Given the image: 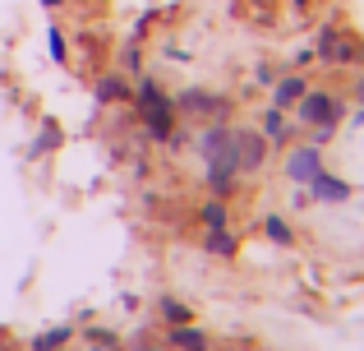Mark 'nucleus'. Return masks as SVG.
Here are the masks:
<instances>
[{"label": "nucleus", "mask_w": 364, "mask_h": 351, "mask_svg": "<svg viewBox=\"0 0 364 351\" xmlns=\"http://www.w3.org/2000/svg\"><path fill=\"white\" fill-rule=\"evenodd\" d=\"M60 125H55V120H42V135H37V144L28 148V157H42V153H51V148H60Z\"/></svg>", "instance_id": "obj_16"}, {"label": "nucleus", "mask_w": 364, "mask_h": 351, "mask_svg": "<svg viewBox=\"0 0 364 351\" xmlns=\"http://www.w3.org/2000/svg\"><path fill=\"white\" fill-rule=\"evenodd\" d=\"M254 5H267V0H254Z\"/></svg>", "instance_id": "obj_26"}, {"label": "nucleus", "mask_w": 364, "mask_h": 351, "mask_svg": "<svg viewBox=\"0 0 364 351\" xmlns=\"http://www.w3.org/2000/svg\"><path fill=\"white\" fill-rule=\"evenodd\" d=\"M65 5V0H42V9H60Z\"/></svg>", "instance_id": "obj_23"}, {"label": "nucleus", "mask_w": 364, "mask_h": 351, "mask_svg": "<svg viewBox=\"0 0 364 351\" xmlns=\"http://www.w3.org/2000/svg\"><path fill=\"white\" fill-rule=\"evenodd\" d=\"M129 83H124V74H102L97 79V102H124L129 98Z\"/></svg>", "instance_id": "obj_13"}, {"label": "nucleus", "mask_w": 364, "mask_h": 351, "mask_svg": "<svg viewBox=\"0 0 364 351\" xmlns=\"http://www.w3.org/2000/svg\"><path fill=\"white\" fill-rule=\"evenodd\" d=\"M198 217H203V226H226V204L222 199H208V204L198 208Z\"/></svg>", "instance_id": "obj_18"}, {"label": "nucleus", "mask_w": 364, "mask_h": 351, "mask_svg": "<svg viewBox=\"0 0 364 351\" xmlns=\"http://www.w3.org/2000/svg\"><path fill=\"white\" fill-rule=\"evenodd\" d=\"M203 250H208V254H217V259H235V254H240V236H235L231 226H208Z\"/></svg>", "instance_id": "obj_9"}, {"label": "nucleus", "mask_w": 364, "mask_h": 351, "mask_svg": "<svg viewBox=\"0 0 364 351\" xmlns=\"http://www.w3.org/2000/svg\"><path fill=\"white\" fill-rule=\"evenodd\" d=\"M70 337H74L70 324H55V328H46V333H37L33 342H28V351H65V347H70Z\"/></svg>", "instance_id": "obj_12"}, {"label": "nucleus", "mask_w": 364, "mask_h": 351, "mask_svg": "<svg viewBox=\"0 0 364 351\" xmlns=\"http://www.w3.org/2000/svg\"><path fill=\"white\" fill-rule=\"evenodd\" d=\"M355 98L364 102V74H360V79H355Z\"/></svg>", "instance_id": "obj_22"}, {"label": "nucleus", "mask_w": 364, "mask_h": 351, "mask_svg": "<svg viewBox=\"0 0 364 351\" xmlns=\"http://www.w3.org/2000/svg\"><path fill=\"white\" fill-rule=\"evenodd\" d=\"M166 347L176 351H208V333L194 324H166Z\"/></svg>", "instance_id": "obj_8"}, {"label": "nucleus", "mask_w": 364, "mask_h": 351, "mask_svg": "<svg viewBox=\"0 0 364 351\" xmlns=\"http://www.w3.org/2000/svg\"><path fill=\"white\" fill-rule=\"evenodd\" d=\"M263 236H267V241H272V245H291V241H295L291 222H286L282 213H267V217H263Z\"/></svg>", "instance_id": "obj_14"}, {"label": "nucleus", "mask_w": 364, "mask_h": 351, "mask_svg": "<svg viewBox=\"0 0 364 351\" xmlns=\"http://www.w3.org/2000/svg\"><path fill=\"white\" fill-rule=\"evenodd\" d=\"M134 351H139V347H134ZM143 351H157V347H143Z\"/></svg>", "instance_id": "obj_25"}, {"label": "nucleus", "mask_w": 364, "mask_h": 351, "mask_svg": "<svg viewBox=\"0 0 364 351\" xmlns=\"http://www.w3.org/2000/svg\"><path fill=\"white\" fill-rule=\"evenodd\" d=\"M295 125H286V111L282 107H267V116H263V139H272V144H282L286 135H291Z\"/></svg>", "instance_id": "obj_15"}, {"label": "nucleus", "mask_w": 364, "mask_h": 351, "mask_svg": "<svg viewBox=\"0 0 364 351\" xmlns=\"http://www.w3.org/2000/svg\"><path fill=\"white\" fill-rule=\"evenodd\" d=\"M157 310H161V319H166V324H189V319H194V310H189L185 300H176V296H166Z\"/></svg>", "instance_id": "obj_17"}, {"label": "nucleus", "mask_w": 364, "mask_h": 351, "mask_svg": "<svg viewBox=\"0 0 364 351\" xmlns=\"http://www.w3.org/2000/svg\"><path fill=\"white\" fill-rule=\"evenodd\" d=\"M304 189H309L314 204H346V199H350V185L341 176H332V172H318Z\"/></svg>", "instance_id": "obj_7"}, {"label": "nucleus", "mask_w": 364, "mask_h": 351, "mask_svg": "<svg viewBox=\"0 0 364 351\" xmlns=\"http://www.w3.org/2000/svg\"><path fill=\"white\" fill-rule=\"evenodd\" d=\"M139 42H143V37H134V42H129V46H124V56H120V61H124V70H139V61H143V51H139Z\"/></svg>", "instance_id": "obj_21"}, {"label": "nucleus", "mask_w": 364, "mask_h": 351, "mask_svg": "<svg viewBox=\"0 0 364 351\" xmlns=\"http://www.w3.org/2000/svg\"><path fill=\"white\" fill-rule=\"evenodd\" d=\"M46 46H51V61H55V65H65L70 46H65V33H60V28H46Z\"/></svg>", "instance_id": "obj_20"}, {"label": "nucleus", "mask_w": 364, "mask_h": 351, "mask_svg": "<svg viewBox=\"0 0 364 351\" xmlns=\"http://www.w3.org/2000/svg\"><path fill=\"white\" fill-rule=\"evenodd\" d=\"M318 172H323V148H314V144L295 148V153L286 157V176H291L295 185H309Z\"/></svg>", "instance_id": "obj_6"}, {"label": "nucleus", "mask_w": 364, "mask_h": 351, "mask_svg": "<svg viewBox=\"0 0 364 351\" xmlns=\"http://www.w3.org/2000/svg\"><path fill=\"white\" fill-rule=\"evenodd\" d=\"M291 5H295V9H304V0H291Z\"/></svg>", "instance_id": "obj_24"}, {"label": "nucleus", "mask_w": 364, "mask_h": 351, "mask_svg": "<svg viewBox=\"0 0 364 351\" xmlns=\"http://www.w3.org/2000/svg\"><path fill=\"white\" fill-rule=\"evenodd\" d=\"M272 83H277V88H272V107H282V111L295 107V102L304 98V88H309L300 74H286V79H272Z\"/></svg>", "instance_id": "obj_10"}, {"label": "nucleus", "mask_w": 364, "mask_h": 351, "mask_svg": "<svg viewBox=\"0 0 364 351\" xmlns=\"http://www.w3.org/2000/svg\"><path fill=\"white\" fill-rule=\"evenodd\" d=\"M364 61V42L360 37H346V33H337V42H332V56H328V65H360Z\"/></svg>", "instance_id": "obj_11"}, {"label": "nucleus", "mask_w": 364, "mask_h": 351, "mask_svg": "<svg viewBox=\"0 0 364 351\" xmlns=\"http://www.w3.org/2000/svg\"><path fill=\"white\" fill-rule=\"evenodd\" d=\"M231 144H235V162L240 172H258L267 162V139L254 135V130H231Z\"/></svg>", "instance_id": "obj_5"}, {"label": "nucleus", "mask_w": 364, "mask_h": 351, "mask_svg": "<svg viewBox=\"0 0 364 351\" xmlns=\"http://www.w3.org/2000/svg\"><path fill=\"white\" fill-rule=\"evenodd\" d=\"M88 342H92V351H120V337L111 328H88Z\"/></svg>", "instance_id": "obj_19"}, {"label": "nucleus", "mask_w": 364, "mask_h": 351, "mask_svg": "<svg viewBox=\"0 0 364 351\" xmlns=\"http://www.w3.org/2000/svg\"><path fill=\"white\" fill-rule=\"evenodd\" d=\"M198 148H203V157H208V185H213V194H231L235 176H240L235 144H231V125H226V120L208 125L203 139H198Z\"/></svg>", "instance_id": "obj_1"}, {"label": "nucleus", "mask_w": 364, "mask_h": 351, "mask_svg": "<svg viewBox=\"0 0 364 351\" xmlns=\"http://www.w3.org/2000/svg\"><path fill=\"white\" fill-rule=\"evenodd\" d=\"M129 98L139 102V125L148 130V139H157V144H176V107H171L166 93H161L152 79H139V88H134Z\"/></svg>", "instance_id": "obj_2"}, {"label": "nucleus", "mask_w": 364, "mask_h": 351, "mask_svg": "<svg viewBox=\"0 0 364 351\" xmlns=\"http://www.w3.org/2000/svg\"><path fill=\"white\" fill-rule=\"evenodd\" d=\"M171 107L180 111V116H203V120H226L231 116V102L226 98H213V93H203V88H185L180 98H171Z\"/></svg>", "instance_id": "obj_4"}, {"label": "nucleus", "mask_w": 364, "mask_h": 351, "mask_svg": "<svg viewBox=\"0 0 364 351\" xmlns=\"http://www.w3.org/2000/svg\"><path fill=\"white\" fill-rule=\"evenodd\" d=\"M295 116H300V125H337L346 116V102H337L323 88H304V98L295 102Z\"/></svg>", "instance_id": "obj_3"}]
</instances>
